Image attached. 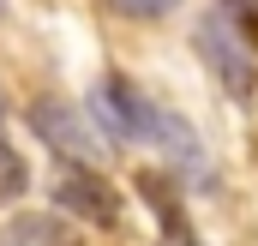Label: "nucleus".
Instances as JSON below:
<instances>
[{"label": "nucleus", "mask_w": 258, "mask_h": 246, "mask_svg": "<svg viewBox=\"0 0 258 246\" xmlns=\"http://www.w3.org/2000/svg\"><path fill=\"white\" fill-rule=\"evenodd\" d=\"M192 42H198V60L210 66V78H216L234 102H246V96L258 90V54H252V42H246V30L234 24L228 6H216V12L198 18Z\"/></svg>", "instance_id": "obj_1"}, {"label": "nucleus", "mask_w": 258, "mask_h": 246, "mask_svg": "<svg viewBox=\"0 0 258 246\" xmlns=\"http://www.w3.org/2000/svg\"><path fill=\"white\" fill-rule=\"evenodd\" d=\"M90 120L108 138H162V108H150L126 78H102L90 90Z\"/></svg>", "instance_id": "obj_2"}, {"label": "nucleus", "mask_w": 258, "mask_h": 246, "mask_svg": "<svg viewBox=\"0 0 258 246\" xmlns=\"http://www.w3.org/2000/svg\"><path fill=\"white\" fill-rule=\"evenodd\" d=\"M30 126L60 150L72 162H90V156H102V138H96V120L84 114V108H72L60 96H48V102H30Z\"/></svg>", "instance_id": "obj_3"}, {"label": "nucleus", "mask_w": 258, "mask_h": 246, "mask_svg": "<svg viewBox=\"0 0 258 246\" xmlns=\"http://www.w3.org/2000/svg\"><path fill=\"white\" fill-rule=\"evenodd\" d=\"M60 204H66V210H78V216H90L96 228H114V222H120L114 192L96 180V174H66V180H60Z\"/></svg>", "instance_id": "obj_4"}, {"label": "nucleus", "mask_w": 258, "mask_h": 246, "mask_svg": "<svg viewBox=\"0 0 258 246\" xmlns=\"http://www.w3.org/2000/svg\"><path fill=\"white\" fill-rule=\"evenodd\" d=\"M6 246H72V240L60 234V222L24 216V222H12V228H6Z\"/></svg>", "instance_id": "obj_5"}, {"label": "nucleus", "mask_w": 258, "mask_h": 246, "mask_svg": "<svg viewBox=\"0 0 258 246\" xmlns=\"http://www.w3.org/2000/svg\"><path fill=\"white\" fill-rule=\"evenodd\" d=\"M24 186H30V168H24V156L0 138V204H18L24 198Z\"/></svg>", "instance_id": "obj_6"}, {"label": "nucleus", "mask_w": 258, "mask_h": 246, "mask_svg": "<svg viewBox=\"0 0 258 246\" xmlns=\"http://www.w3.org/2000/svg\"><path fill=\"white\" fill-rule=\"evenodd\" d=\"M108 6H114L120 18H138V24H150V18H168L180 0H108Z\"/></svg>", "instance_id": "obj_7"}, {"label": "nucleus", "mask_w": 258, "mask_h": 246, "mask_svg": "<svg viewBox=\"0 0 258 246\" xmlns=\"http://www.w3.org/2000/svg\"><path fill=\"white\" fill-rule=\"evenodd\" d=\"M0 12H6V0H0Z\"/></svg>", "instance_id": "obj_8"}, {"label": "nucleus", "mask_w": 258, "mask_h": 246, "mask_svg": "<svg viewBox=\"0 0 258 246\" xmlns=\"http://www.w3.org/2000/svg\"><path fill=\"white\" fill-rule=\"evenodd\" d=\"M0 114H6V102H0Z\"/></svg>", "instance_id": "obj_9"}]
</instances>
